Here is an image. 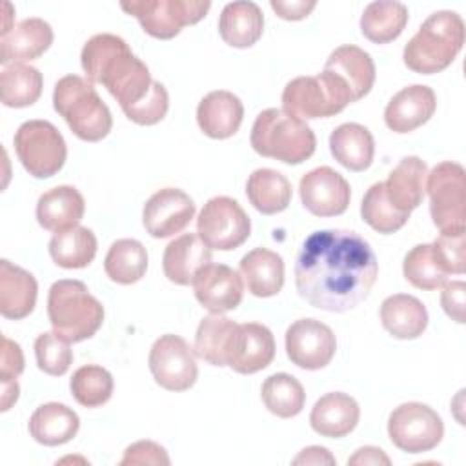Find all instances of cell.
I'll return each mask as SVG.
<instances>
[{
    "label": "cell",
    "instance_id": "obj_1",
    "mask_svg": "<svg viewBox=\"0 0 466 466\" xmlns=\"http://www.w3.org/2000/svg\"><path fill=\"white\" fill-rule=\"evenodd\" d=\"M379 264L368 240L350 229H320L304 238L295 262V288L311 306L344 313L371 291Z\"/></svg>",
    "mask_w": 466,
    "mask_h": 466
},
{
    "label": "cell",
    "instance_id": "obj_2",
    "mask_svg": "<svg viewBox=\"0 0 466 466\" xmlns=\"http://www.w3.org/2000/svg\"><path fill=\"white\" fill-rule=\"evenodd\" d=\"M80 62L89 82L102 84L122 111L140 102L151 89L153 78L147 66L116 35L91 36L82 47Z\"/></svg>",
    "mask_w": 466,
    "mask_h": 466
},
{
    "label": "cell",
    "instance_id": "obj_3",
    "mask_svg": "<svg viewBox=\"0 0 466 466\" xmlns=\"http://www.w3.org/2000/svg\"><path fill=\"white\" fill-rule=\"evenodd\" d=\"M464 46V20L455 11L431 13L404 46V64L419 75L444 71Z\"/></svg>",
    "mask_w": 466,
    "mask_h": 466
},
{
    "label": "cell",
    "instance_id": "obj_4",
    "mask_svg": "<svg viewBox=\"0 0 466 466\" xmlns=\"http://www.w3.org/2000/svg\"><path fill=\"white\" fill-rule=\"evenodd\" d=\"M251 147L268 158L284 164H300L308 160L317 147V138L311 127L282 109L269 107L257 115L251 137Z\"/></svg>",
    "mask_w": 466,
    "mask_h": 466
},
{
    "label": "cell",
    "instance_id": "obj_5",
    "mask_svg": "<svg viewBox=\"0 0 466 466\" xmlns=\"http://www.w3.org/2000/svg\"><path fill=\"white\" fill-rule=\"evenodd\" d=\"M47 317L53 331L64 340L91 339L104 322V306L80 280H56L47 293Z\"/></svg>",
    "mask_w": 466,
    "mask_h": 466
},
{
    "label": "cell",
    "instance_id": "obj_6",
    "mask_svg": "<svg viewBox=\"0 0 466 466\" xmlns=\"http://www.w3.org/2000/svg\"><path fill=\"white\" fill-rule=\"evenodd\" d=\"M53 107L80 140L98 142L113 127L109 107L93 84L78 75H66L55 84Z\"/></svg>",
    "mask_w": 466,
    "mask_h": 466
},
{
    "label": "cell",
    "instance_id": "obj_7",
    "mask_svg": "<svg viewBox=\"0 0 466 466\" xmlns=\"http://www.w3.org/2000/svg\"><path fill=\"white\" fill-rule=\"evenodd\" d=\"M351 102L353 96L346 84L329 71L297 76L282 91V111L300 120L333 116Z\"/></svg>",
    "mask_w": 466,
    "mask_h": 466
},
{
    "label": "cell",
    "instance_id": "obj_8",
    "mask_svg": "<svg viewBox=\"0 0 466 466\" xmlns=\"http://www.w3.org/2000/svg\"><path fill=\"white\" fill-rule=\"evenodd\" d=\"M430 215L441 233H464L466 218V171L461 164L446 160L426 177Z\"/></svg>",
    "mask_w": 466,
    "mask_h": 466
},
{
    "label": "cell",
    "instance_id": "obj_9",
    "mask_svg": "<svg viewBox=\"0 0 466 466\" xmlns=\"http://www.w3.org/2000/svg\"><path fill=\"white\" fill-rule=\"evenodd\" d=\"M15 151L24 169L35 178L56 175L67 157L62 133L47 120H27L15 133Z\"/></svg>",
    "mask_w": 466,
    "mask_h": 466
},
{
    "label": "cell",
    "instance_id": "obj_10",
    "mask_svg": "<svg viewBox=\"0 0 466 466\" xmlns=\"http://www.w3.org/2000/svg\"><path fill=\"white\" fill-rule=\"evenodd\" d=\"M120 7L135 16L142 29L160 40L177 36L182 27L200 22L211 2L208 0H131L120 2Z\"/></svg>",
    "mask_w": 466,
    "mask_h": 466
},
{
    "label": "cell",
    "instance_id": "obj_11",
    "mask_svg": "<svg viewBox=\"0 0 466 466\" xmlns=\"http://www.w3.org/2000/svg\"><path fill=\"white\" fill-rule=\"evenodd\" d=\"M197 233L208 248L231 251L248 240L251 220L235 198L213 197L198 213Z\"/></svg>",
    "mask_w": 466,
    "mask_h": 466
},
{
    "label": "cell",
    "instance_id": "obj_12",
    "mask_svg": "<svg viewBox=\"0 0 466 466\" xmlns=\"http://www.w3.org/2000/svg\"><path fill=\"white\" fill-rule=\"evenodd\" d=\"M390 441L406 453L433 450L444 435L441 415L422 402H404L388 417Z\"/></svg>",
    "mask_w": 466,
    "mask_h": 466
},
{
    "label": "cell",
    "instance_id": "obj_13",
    "mask_svg": "<svg viewBox=\"0 0 466 466\" xmlns=\"http://www.w3.org/2000/svg\"><path fill=\"white\" fill-rule=\"evenodd\" d=\"M147 364L155 382L167 391H186L198 377L193 350L182 337L173 333L160 335L153 342Z\"/></svg>",
    "mask_w": 466,
    "mask_h": 466
},
{
    "label": "cell",
    "instance_id": "obj_14",
    "mask_svg": "<svg viewBox=\"0 0 466 466\" xmlns=\"http://www.w3.org/2000/svg\"><path fill=\"white\" fill-rule=\"evenodd\" d=\"M335 350V333L317 319H299L286 329L288 359L302 370H320L328 366Z\"/></svg>",
    "mask_w": 466,
    "mask_h": 466
},
{
    "label": "cell",
    "instance_id": "obj_15",
    "mask_svg": "<svg viewBox=\"0 0 466 466\" xmlns=\"http://www.w3.org/2000/svg\"><path fill=\"white\" fill-rule=\"evenodd\" d=\"M299 193L304 208L315 217H337L348 209L351 189L348 180L328 166L302 175Z\"/></svg>",
    "mask_w": 466,
    "mask_h": 466
},
{
    "label": "cell",
    "instance_id": "obj_16",
    "mask_svg": "<svg viewBox=\"0 0 466 466\" xmlns=\"http://www.w3.org/2000/svg\"><path fill=\"white\" fill-rule=\"evenodd\" d=\"M275 339L269 328L258 322L237 324L226 350V366L242 375L257 373L271 364Z\"/></svg>",
    "mask_w": 466,
    "mask_h": 466
},
{
    "label": "cell",
    "instance_id": "obj_17",
    "mask_svg": "<svg viewBox=\"0 0 466 466\" xmlns=\"http://www.w3.org/2000/svg\"><path fill=\"white\" fill-rule=\"evenodd\" d=\"M193 217V198L177 187H164L153 193L142 211L144 228L155 238H167L180 233Z\"/></svg>",
    "mask_w": 466,
    "mask_h": 466
},
{
    "label": "cell",
    "instance_id": "obj_18",
    "mask_svg": "<svg viewBox=\"0 0 466 466\" xmlns=\"http://www.w3.org/2000/svg\"><path fill=\"white\" fill-rule=\"evenodd\" d=\"M191 286L202 308L215 315L235 309L244 295L242 277L226 264H206L197 271Z\"/></svg>",
    "mask_w": 466,
    "mask_h": 466
},
{
    "label": "cell",
    "instance_id": "obj_19",
    "mask_svg": "<svg viewBox=\"0 0 466 466\" xmlns=\"http://www.w3.org/2000/svg\"><path fill=\"white\" fill-rule=\"evenodd\" d=\"M437 109V96L431 87L413 84L400 89L384 109V122L395 133H410L426 124Z\"/></svg>",
    "mask_w": 466,
    "mask_h": 466
},
{
    "label": "cell",
    "instance_id": "obj_20",
    "mask_svg": "<svg viewBox=\"0 0 466 466\" xmlns=\"http://www.w3.org/2000/svg\"><path fill=\"white\" fill-rule=\"evenodd\" d=\"M244 118V106L237 95L231 91H211L208 93L197 107L198 127L209 138L222 140L233 137Z\"/></svg>",
    "mask_w": 466,
    "mask_h": 466
},
{
    "label": "cell",
    "instance_id": "obj_21",
    "mask_svg": "<svg viewBox=\"0 0 466 466\" xmlns=\"http://www.w3.org/2000/svg\"><path fill=\"white\" fill-rule=\"evenodd\" d=\"M359 417L360 408L351 395L331 391L315 402L309 413V424L322 437L340 439L355 430Z\"/></svg>",
    "mask_w": 466,
    "mask_h": 466
},
{
    "label": "cell",
    "instance_id": "obj_22",
    "mask_svg": "<svg viewBox=\"0 0 466 466\" xmlns=\"http://www.w3.org/2000/svg\"><path fill=\"white\" fill-rule=\"evenodd\" d=\"M53 44V29L42 18H25L13 25V29L0 36V62L2 66L24 60H35L44 55Z\"/></svg>",
    "mask_w": 466,
    "mask_h": 466
},
{
    "label": "cell",
    "instance_id": "obj_23",
    "mask_svg": "<svg viewBox=\"0 0 466 466\" xmlns=\"http://www.w3.org/2000/svg\"><path fill=\"white\" fill-rule=\"evenodd\" d=\"M324 71L337 75L346 84L353 102L366 96L375 84L373 58L353 44H344L331 51L324 64Z\"/></svg>",
    "mask_w": 466,
    "mask_h": 466
},
{
    "label": "cell",
    "instance_id": "obj_24",
    "mask_svg": "<svg viewBox=\"0 0 466 466\" xmlns=\"http://www.w3.org/2000/svg\"><path fill=\"white\" fill-rule=\"evenodd\" d=\"M209 262L211 248H208L195 233H184L171 240L162 257L164 275L178 286L191 284L197 271Z\"/></svg>",
    "mask_w": 466,
    "mask_h": 466
},
{
    "label": "cell",
    "instance_id": "obj_25",
    "mask_svg": "<svg viewBox=\"0 0 466 466\" xmlns=\"http://www.w3.org/2000/svg\"><path fill=\"white\" fill-rule=\"evenodd\" d=\"M36 279L7 258L0 260V313L5 319L20 320L27 317L36 304Z\"/></svg>",
    "mask_w": 466,
    "mask_h": 466
},
{
    "label": "cell",
    "instance_id": "obj_26",
    "mask_svg": "<svg viewBox=\"0 0 466 466\" xmlns=\"http://www.w3.org/2000/svg\"><path fill=\"white\" fill-rule=\"evenodd\" d=\"M86 211L82 193L73 186H56L40 195L36 220L47 231H64L78 226Z\"/></svg>",
    "mask_w": 466,
    "mask_h": 466
},
{
    "label": "cell",
    "instance_id": "obj_27",
    "mask_svg": "<svg viewBox=\"0 0 466 466\" xmlns=\"http://www.w3.org/2000/svg\"><path fill=\"white\" fill-rule=\"evenodd\" d=\"M380 322L395 339L411 340L424 333L428 326V309L417 297L395 293L382 300Z\"/></svg>",
    "mask_w": 466,
    "mask_h": 466
},
{
    "label": "cell",
    "instance_id": "obj_28",
    "mask_svg": "<svg viewBox=\"0 0 466 466\" xmlns=\"http://www.w3.org/2000/svg\"><path fill=\"white\" fill-rule=\"evenodd\" d=\"M428 166L419 157H404L384 182L391 204L404 213H411L424 198Z\"/></svg>",
    "mask_w": 466,
    "mask_h": 466
},
{
    "label": "cell",
    "instance_id": "obj_29",
    "mask_svg": "<svg viewBox=\"0 0 466 466\" xmlns=\"http://www.w3.org/2000/svg\"><path fill=\"white\" fill-rule=\"evenodd\" d=\"M240 277L255 297H273L284 286V260L268 248H255L240 258Z\"/></svg>",
    "mask_w": 466,
    "mask_h": 466
},
{
    "label": "cell",
    "instance_id": "obj_30",
    "mask_svg": "<svg viewBox=\"0 0 466 466\" xmlns=\"http://www.w3.org/2000/svg\"><path fill=\"white\" fill-rule=\"evenodd\" d=\"M264 31V15L255 2H229L218 18V33L222 40L238 49L251 47Z\"/></svg>",
    "mask_w": 466,
    "mask_h": 466
},
{
    "label": "cell",
    "instance_id": "obj_31",
    "mask_svg": "<svg viewBox=\"0 0 466 466\" xmlns=\"http://www.w3.org/2000/svg\"><path fill=\"white\" fill-rule=\"evenodd\" d=\"M329 151L346 169L364 171L373 162L375 140L368 127L355 122H346L331 131Z\"/></svg>",
    "mask_w": 466,
    "mask_h": 466
},
{
    "label": "cell",
    "instance_id": "obj_32",
    "mask_svg": "<svg viewBox=\"0 0 466 466\" xmlns=\"http://www.w3.org/2000/svg\"><path fill=\"white\" fill-rule=\"evenodd\" d=\"M80 428L78 415L62 402L38 406L29 419L31 437L44 446H60L69 442Z\"/></svg>",
    "mask_w": 466,
    "mask_h": 466
},
{
    "label": "cell",
    "instance_id": "obj_33",
    "mask_svg": "<svg viewBox=\"0 0 466 466\" xmlns=\"http://www.w3.org/2000/svg\"><path fill=\"white\" fill-rule=\"evenodd\" d=\"M246 195L257 211L262 215H275L289 206L291 184L280 171L260 167L249 175Z\"/></svg>",
    "mask_w": 466,
    "mask_h": 466
},
{
    "label": "cell",
    "instance_id": "obj_34",
    "mask_svg": "<svg viewBox=\"0 0 466 466\" xmlns=\"http://www.w3.org/2000/svg\"><path fill=\"white\" fill-rule=\"evenodd\" d=\"M53 262L66 269H80L93 262L96 255V237L89 228L73 226L56 231L49 240Z\"/></svg>",
    "mask_w": 466,
    "mask_h": 466
},
{
    "label": "cell",
    "instance_id": "obj_35",
    "mask_svg": "<svg viewBox=\"0 0 466 466\" xmlns=\"http://www.w3.org/2000/svg\"><path fill=\"white\" fill-rule=\"evenodd\" d=\"M408 24V7L393 0H377L364 7L360 31L373 44L395 40Z\"/></svg>",
    "mask_w": 466,
    "mask_h": 466
},
{
    "label": "cell",
    "instance_id": "obj_36",
    "mask_svg": "<svg viewBox=\"0 0 466 466\" xmlns=\"http://www.w3.org/2000/svg\"><path fill=\"white\" fill-rule=\"evenodd\" d=\"M42 73L24 62H13L2 67L0 98L5 107L33 106L42 95Z\"/></svg>",
    "mask_w": 466,
    "mask_h": 466
},
{
    "label": "cell",
    "instance_id": "obj_37",
    "mask_svg": "<svg viewBox=\"0 0 466 466\" xmlns=\"http://www.w3.org/2000/svg\"><path fill=\"white\" fill-rule=\"evenodd\" d=\"M106 275L116 284H135L147 269V251L135 238H120L111 244L104 258Z\"/></svg>",
    "mask_w": 466,
    "mask_h": 466
},
{
    "label": "cell",
    "instance_id": "obj_38",
    "mask_svg": "<svg viewBox=\"0 0 466 466\" xmlns=\"http://www.w3.org/2000/svg\"><path fill=\"white\" fill-rule=\"evenodd\" d=\"M264 406L280 419H291L299 415L306 402L302 384L289 373L269 375L260 390Z\"/></svg>",
    "mask_w": 466,
    "mask_h": 466
},
{
    "label": "cell",
    "instance_id": "obj_39",
    "mask_svg": "<svg viewBox=\"0 0 466 466\" xmlns=\"http://www.w3.org/2000/svg\"><path fill=\"white\" fill-rule=\"evenodd\" d=\"M237 322L222 315H208L195 333V353L211 366H226V350Z\"/></svg>",
    "mask_w": 466,
    "mask_h": 466
},
{
    "label": "cell",
    "instance_id": "obj_40",
    "mask_svg": "<svg viewBox=\"0 0 466 466\" xmlns=\"http://www.w3.org/2000/svg\"><path fill=\"white\" fill-rule=\"evenodd\" d=\"M362 220L379 233L390 235L399 231L410 218V213L399 211L386 195L384 182L370 186L360 204Z\"/></svg>",
    "mask_w": 466,
    "mask_h": 466
},
{
    "label": "cell",
    "instance_id": "obj_41",
    "mask_svg": "<svg viewBox=\"0 0 466 466\" xmlns=\"http://www.w3.org/2000/svg\"><path fill=\"white\" fill-rule=\"evenodd\" d=\"M71 395L84 408H98L113 395L111 373L96 364L78 368L69 380Z\"/></svg>",
    "mask_w": 466,
    "mask_h": 466
},
{
    "label": "cell",
    "instance_id": "obj_42",
    "mask_svg": "<svg viewBox=\"0 0 466 466\" xmlns=\"http://www.w3.org/2000/svg\"><path fill=\"white\" fill-rule=\"evenodd\" d=\"M404 279L419 289H437L448 282V273L439 266L433 257L431 244L413 246L402 262Z\"/></svg>",
    "mask_w": 466,
    "mask_h": 466
},
{
    "label": "cell",
    "instance_id": "obj_43",
    "mask_svg": "<svg viewBox=\"0 0 466 466\" xmlns=\"http://www.w3.org/2000/svg\"><path fill=\"white\" fill-rule=\"evenodd\" d=\"M35 357L38 368L53 377L64 375L73 362V351L69 348V342L58 337L55 331H44L36 337Z\"/></svg>",
    "mask_w": 466,
    "mask_h": 466
},
{
    "label": "cell",
    "instance_id": "obj_44",
    "mask_svg": "<svg viewBox=\"0 0 466 466\" xmlns=\"http://www.w3.org/2000/svg\"><path fill=\"white\" fill-rule=\"evenodd\" d=\"M167 107H169V96L166 87L160 82L153 80L149 93L135 106L124 109V115L138 126H153L166 116Z\"/></svg>",
    "mask_w": 466,
    "mask_h": 466
},
{
    "label": "cell",
    "instance_id": "obj_45",
    "mask_svg": "<svg viewBox=\"0 0 466 466\" xmlns=\"http://www.w3.org/2000/svg\"><path fill=\"white\" fill-rule=\"evenodd\" d=\"M431 251L439 266L448 275L464 273V233H441L431 244Z\"/></svg>",
    "mask_w": 466,
    "mask_h": 466
},
{
    "label": "cell",
    "instance_id": "obj_46",
    "mask_svg": "<svg viewBox=\"0 0 466 466\" xmlns=\"http://www.w3.org/2000/svg\"><path fill=\"white\" fill-rule=\"evenodd\" d=\"M120 464L122 466H126V464H164V466H167L169 457H167V451L160 444H157L153 441H138L126 448Z\"/></svg>",
    "mask_w": 466,
    "mask_h": 466
},
{
    "label": "cell",
    "instance_id": "obj_47",
    "mask_svg": "<svg viewBox=\"0 0 466 466\" xmlns=\"http://www.w3.org/2000/svg\"><path fill=\"white\" fill-rule=\"evenodd\" d=\"M464 295H466V284L462 280L446 282L441 293V306L444 313L459 324L464 322Z\"/></svg>",
    "mask_w": 466,
    "mask_h": 466
},
{
    "label": "cell",
    "instance_id": "obj_48",
    "mask_svg": "<svg viewBox=\"0 0 466 466\" xmlns=\"http://www.w3.org/2000/svg\"><path fill=\"white\" fill-rule=\"evenodd\" d=\"M22 371H24V353H22L20 346L11 339L2 337V360H0L2 382L16 380V377Z\"/></svg>",
    "mask_w": 466,
    "mask_h": 466
},
{
    "label": "cell",
    "instance_id": "obj_49",
    "mask_svg": "<svg viewBox=\"0 0 466 466\" xmlns=\"http://www.w3.org/2000/svg\"><path fill=\"white\" fill-rule=\"evenodd\" d=\"M271 9L284 20H302L317 5L315 0H271Z\"/></svg>",
    "mask_w": 466,
    "mask_h": 466
},
{
    "label": "cell",
    "instance_id": "obj_50",
    "mask_svg": "<svg viewBox=\"0 0 466 466\" xmlns=\"http://www.w3.org/2000/svg\"><path fill=\"white\" fill-rule=\"evenodd\" d=\"M335 457L329 453L328 448L322 446H309L304 448L295 459L293 464H335Z\"/></svg>",
    "mask_w": 466,
    "mask_h": 466
},
{
    "label": "cell",
    "instance_id": "obj_51",
    "mask_svg": "<svg viewBox=\"0 0 466 466\" xmlns=\"http://www.w3.org/2000/svg\"><path fill=\"white\" fill-rule=\"evenodd\" d=\"M390 457L380 450V448H375V446H364V448H359L350 459H348V464H390Z\"/></svg>",
    "mask_w": 466,
    "mask_h": 466
},
{
    "label": "cell",
    "instance_id": "obj_52",
    "mask_svg": "<svg viewBox=\"0 0 466 466\" xmlns=\"http://www.w3.org/2000/svg\"><path fill=\"white\" fill-rule=\"evenodd\" d=\"M18 393H20V388H18V382L16 380H5L2 382V411H7L18 399Z\"/></svg>",
    "mask_w": 466,
    "mask_h": 466
}]
</instances>
